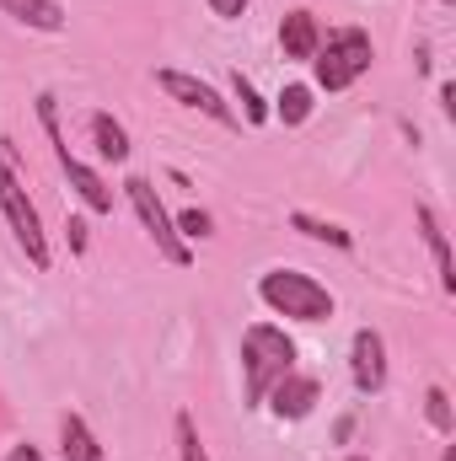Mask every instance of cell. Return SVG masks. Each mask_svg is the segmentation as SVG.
Returning <instances> with one entry per match:
<instances>
[{"label": "cell", "instance_id": "1", "mask_svg": "<svg viewBox=\"0 0 456 461\" xmlns=\"http://www.w3.org/2000/svg\"><path fill=\"white\" fill-rule=\"evenodd\" d=\"M296 370V344L285 339V328H274V322H252L247 333H242V375H247V402L258 408L263 397H269V386L279 381V375H290Z\"/></svg>", "mask_w": 456, "mask_h": 461}, {"label": "cell", "instance_id": "2", "mask_svg": "<svg viewBox=\"0 0 456 461\" xmlns=\"http://www.w3.org/2000/svg\"><path fill=\"white\" fill-rule=\"evenodd\" d=\"M258 295H263L269 312L296 317V322H328V317H333L328 285H317V279L301 274V268H269V274L258 279Z\"/></svg>", "mask_w": 456, "mask_h": 461}, {"label": "cell", "instance_id": "3", "mask_svg": "<svg viewBox=\"0 0 456 461\" xmlns=\"http://www.w3.org/2000/svg\"><path fill=\"white\" fill-rule=\"evenodd\" d=\"M370 59H376L370 32H360V27H339V32H328V38L317 43V54H312L317 86H323V92H343V86H354V81L370 70Z\"/></svg>", "mask_w": 456, "mask_h": 461}, {"label": "cell", "instance_id": "4", "mask_svg": "<svg viewBox=\"0 0 456 461\" xmlns=\"http://www.w3.org/2000/svg\"><path fill=\"white\" fill-rule=\"evenodd\" d=\"M38 123H43V134H49V145H54V156H59V172L70 177V188L81 194V204L92 210V215H114V188L103 183V172H92L87 161H76L70 156V145H65V129H59V103L43 92L38 97Z\"/></svg>", "mask_w": 456, "mask_h": 461}, {"label": "cell", "instance_id": "5", "mask_svg": "<svg viewBox=\"0 0 456 461\" xmlns=\"http://www.w3.org/2000/svg\"><path fill=\"white\" fill-rule=\"evenodd\" d=\"M123 194H129V204H134V215H140V226H145V236L156 241V252L172 263V268H188V241L178 236V226H172V215L161 210V199H156V183H145V177H129L123 183Z\"/></svg>", "mask_w": 456, "mask_h": 461}, {"label": "cell", "instance_id": "6", "mask_svg": "<svg viewBox=\"0 0 456 461\" xmlns=\"http://www.w3.org/2000/svg\"><path fill=\"white\" fill-rule=\"evenodd\" d=\"M0 215H5L11 236L22 241V252L32 258V268H49V241H43V221H38V210H32L27 188L16 183V172H11L5 161H0Z\"/></svg>", "mask_w": 456, "mask_h": 461}, {"label": "cell", "instance_id": "7", "mask_svg": "<svg viewBox=\"0 0 456 461\" xmlns=\"http://www.w3.org/2000/svg\"><path fill=\"white\" fill-rule=\"evenodd\" d=\"M156 86L172 97V103H183V108H194V113L215 118V123H236V108H231L226 97L210 86V81H199V76H183V70H156Z\"/></svg>", "mask_w": 456, "mask_h": 461}, {"label": "cell", "instance_id": "8", "mask_svg": "<svg viewBox=\"0 0 456 461\" xmlns=\"http://www.w3.org/2000/svg\"><path fill=\"white\" fill-rule=\"evenodd\" d=\"M349 375H354V386L365 397L387 386V344H381L376 328H360L354 333V344H349Z\"/></svg>", "mask_w": 456, "mask_h": 461}, {"label": "cell", "instance_id": "9", "mask_svg": "<svg viewBox=\"0 0 456 461\" xmlns=\"http://www.w3.org/2000/svg\"><path fill=\"white\" fill-rule=\"evenodd\" d=\"M317 397H323V386H317L312 375H296V370H290V375H279V381L269 386V397H263V402L274 408V419L296 424V419H306V413L317 408Z\"/></svg>", "mask_w": 456, "mask_h": 461}, {"label": "cell", "instance_id": "10", "mask_svg": "<svg viewBox=\"0 0 456 461\" xmlns=\"http://www.w3.org/2000/svg\"><path fill=\"white\" fill-rule=\"evenodd\" d=\"M317 43H323V32H317V16H312V11H290V16L279 22V49H285V59H312Z\"/></svg>", "mask_w": 456, "mask_h": 461}, {"label": "cell", "instance_id": "11", "mask_svg": "<svg viewBox=\"0 0 456 461\" xmlns=\"http://www.w3.org/2000/svg\"><path fill=\"white\" fill-rule=\"evenodd\" d=\"M419 230H424V247H430V258H435V274H441V290L456 295V263H451V241H446V230L435 221V210L430 204H419Z\"/></svg>", "mask_w": 456, "mask_h": 461}, {"label": "cell", "instance_id": "12", "mask_svg": "<svg viewBox=\"0 0 456 461\" xmlns=\"http://www.w3.org/2000/svg\"><path fill=\"white\" fill-rule=\"evenodd\" d=\"M0 11L27 22V27H38V32H59L65 27V5L59 0H0Z\"/></svg>", "mask_w": 456, "mask_h": 461}, {"label": "cell", "instance_id": "13", "mask_svg": "<svg viewBox=\"0 0 456 461\" xmlns=\"http://www.w3.org/2000/svg\"><path fill=\"white\" fill-rule=\"evenodd\" d=\"M59 451H65V461H108L97 435L87 429V419H76V413H65V424H59Z\"/></svg>", "mask_w": 456, "mask_h": 461}, {"label": "cell", "instance_id": "14", "mask_svg": "<svg viewBox=\"0 0 456 461\" xmlns=\"http://www.w3.org/2000/svg\"><path fill=\"white\" fill-rule=\"evenodd\" d=\"M92 140H97V156L103 161H129V134L114 113H92Z\"/></svg>", "mask_w": 456, "mask_h": 461}, {"label": "cell", "instance_id": "15", "mask_svg": "<svg viewBox=\"0 0 456 461\" xmlns=\"http://www.w3.org/2000/svg\"><path fill=\"white\" fill-rule=\"evenodd\" d=\"M290 226L301 230V236H312V241L339 247V252H349V247H354V236H349L343 226H333V221H317V215H306V210H296V215H290Z\"/></svg>", "mask_w": 456, "mask_h": 461}, {"label": "cell", "instance_id": "16", "mask_svg": "<svg viewBox=\"0 0 456 461\" xmlns=\"http://www.w3.org/2000/svg\"><path fill=\"white\" fill-rule=\"evenodd\" d=\"M172 435H178V461H210V456H205V440H199V429H194V419H188V413H178V419H172Z\"/></svg>", "mask_w": 456, "mask_h": 461}, {"label": "cell", "instance_id": "17", "mask_svg": "<svg viewBox=\"0 0 456 461\" xmlns=\"http://www.w3.org/2000/svg\"><path fill=\"white\" fill-rule=\"evenodd\" d=\"M424 419H430L435 435H451V397H446V386H430L424 392Z\"/></svg>", "mask_w": 456, "mask_h": 461}, {"label": "cell", "instance_id": "18", "mask_svg": "<svg viewBox=\"0 0 456 461\" xmlns=\"http://www.w3.org/2000/svg\"><path fill=\"white\" fill-rule=\"evenodd\" d=\"M279 118L285 123H306L312 118V86H285L279 92Z\"/></svg>", "mask_w": 456, "mask_h": 461}, {"label": "cell", "instance_id": "19", "mask_svg": "<svg viewBox=\"0 0 456 461\" xmlns=\"http://www.w3.org/2000/svg\"><path fill=\"white\" fill-rule=\"evenodd\" d=\"M231 86H236V103H242V118H247V123H263V118H269V103L258 97V86H252L242 70H236V81H231Z\"/></svg>", "mask_w": 456, "mask_h": 461}, {"label": "cell", "instance_id": "20", "mask_svg": "<svg viewBox=\"0 0 456 461\" xmlns=\"http://www.w3.org/2000/svg\"><path fill=\"white\" fill-rule=\"evenodd\" d=\"M172 226H178V236H183V241H205V236L215 230V221H210L205 210H183V215H178Z\"/></svg>", "mask_w": 456, "mask_h": 461}, {"label": "cell", "instance_id": "21", "mask_svg": "<svg viewBox=\"0 0 456 461\" xmlns=\"http://www.w3.org/2000/svg\"><path fill=\"white\" fill-rule=\"evenodd\" d=\"M65 236H70V252H76V258H81V252H87V241H92V230H87V221H76V215H70V226H65Z\"/></svg>", "mask_w": 456, "mask_h": 461}, {"label": "cell", "instance_id": "22", "mask_svg": "<svg viewBox=\"0 0 456 461\" xmlns=\"http://www.w3.org/2000/svg\"><path fill=\"white\" fill-rule=\"evenodd\" d=\"M247 5H252V0H210V11H215V16H242V11H247Z\"/></svg>", "mask_w": 456, "mask_h": 461}, {"label": "cell", "instance_id": "23", "mask_svg": "<svg viewBox=\"0 0 456 461\" xmlns=\"http://www.w3.org/2000/svg\"><path fill=\"white\" fill-rule=\"evenodd\" d=\"M5 461H43V456H38L32 446H16V451H11V456H5Z\"/></svg>", "mask_w": 456, "mask_h": 461}, {"label": "cell", "instance_id": "24", "mask_svg": "<svg viewBox=\"0 0 456 461\" xmlns=\"http://www.w3.org/2000/svg\"><path fill=\"white\" fill-rule=\"evenodd\" d=\"M441 461H456V446H446V456H441Z\"/></svg>", "mask_w": 456, "mask_h": 461}, {"label": "cell", "instance_id": "25", "mask_svg": "<svg viewBox=\"0 0 456 461\" xmlns=\"http://www.w3.org/2000/svg\"><path fill=\"white\" fill-rule=\"evenodd\" d=\"M343 461H365V456H343Z\"/></svg>", "mask_w": 456, "mask_h": 461}]
</instances>
